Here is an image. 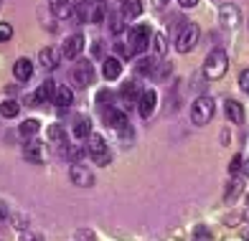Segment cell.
Returning <instances> with one entry per match:
<instances>
[{
	"label": "cell",
	"mask_w": 249,
	"mask_h": 241,
	"mask_svg": "<svg viewBox=\"0 0 249 241\" xmlns=\"http://www.w3.org/2000/svg\"><path fill=\"white\" fill-rule=\"evenodd\" d=\"M224 114H226V120L234 122V124H242L244 122V107L236 99H226L224 102Z\"/></svg>",
	"instance_id": "d6986e66"
},
{
	"label": "cell",
	"mask_w": 249,
	"mask_h": 241,
	"mask_svg": "<svg viewBox=\"0 0 249 241\" xmlns=\"http://www.w3.org/2000/svg\"><path fill=\"white\" fill-rule=\"evenodd\" d=\"M226 71H229V56L221 49H213L206 56V64H203V76H206L209 82H219V79L226 76Z\"/></svg>",
	"instance_id": "7a4b0ae2"
},
{
	"label": "cell",
	"mask_w": 249,
	"mask_h": 241,
	"mask_svg": "<svg viewBox=\"0 0 249 241\" xmlns=\"http://www.w3.org/2000/svg\"><path fill=\"white\" fill-rule=\"evenodd\" d=\"M178 5H180V8H196L198 0H178Z\"/></svg>",
	"instance_id": "60d3db41"
},
{
	"label": "cell",
	"mask_w": 249,
	"mask_h": 241,
	"mask_svg": "<svg viewBox=\"0 0 249 241\" xmlns=\"http://www.w3.org/2000/svg\"><path fill=\"white\" fill-rule=\"evenodd\" d=\"M89 135H92V120L89 117H76L74 120V137L84 142Z\"/></svg>",
	"instance_id": "603a6c76"
},
{
	"label": "cell",
	"mask_w": 249,
	"mask_h": 241,
	"mask_svg": "<svg viewBox=\"0 0 249 241\" xmlns=\"http://www.w3.org/2000/svg\"><path fill=\"white\" fill-rule=\"evenodd\" d=\"M71 102H74V91H71V86H66V84H56V91H53V104H56V107H71Z\"/></svg>",
	"instance_id": "44dd1931"
},
{
	"label": "cell",
	"mask_w": 249,
	"mask_h": 241,
	"mask_svg": "<svg viewBox=\"0 0 249 241\" xmlns=\"http://www.w3.org/2000/svg\"><path fill=\"white\" fill-rule=\"evenodd\" d=\"M71 82L76 84V86H89L94 82V66H92V61H79L76 66H74V71H71Z\"/></svg>",
	"instance_id": "30bf717a"
},
{
	"label": "cell",
	"mask_w": 249,
	"mask_h": 241,
	"mask_svg": "<svg viewBox=\"0 0 249 241\" xmlns=\"http://www.w3.org/2000/svg\"><path fill=\"white\" fill-rule=\"evenodd\" d=\"M43 155H46V153H43V142L33 140V137L23 145V157L28 160V163H36V165L43 163Z\"/></svg>",
	"instance_id": "ac0fdd59"
},
{
	"label": "cell",
	"mask_w": 249,
	"mask_h": 241,
	"mask_svg": "<svg viewBox=\"0 0 249 241\" xmlns=\"http://www.w3.org/2000/svg\"><path fill=\"white\" fill-rule=\"evenodd\" d=\"M155 59H153V56H140V59H138V64H135V71H138V76H153V69H155Z\"/></svg>",
	"instance_id": "d4e9b609"
},
{
	"label": "cell",
	"mask_w": 249,
	"mask_h": 241,
	"mask_svg": "<svg viewBox=\"0 0 249 241\" xmlns=\"http://www.w3.org/2000/svg\"><path fill=\"white\" fill-rule=\"evenodd\" d=\"M53 91H56V84L51 82V79H46L38 89H36V102H53Z\"/></svg>",
	"instance_id": "484cf974"
},
{
	"label": "cell",
	"mask_w": 249,
	"mask_h": 241,
	"mask_svg": "<svg viewBox=\"0 0 249 241\" xmlns=\"http://www.w3.org/2000/svg\"><path fill=\"white\" fill-rule=\"evenodd\" d=\"M84 239H87V241H92L94 234H92V231H76V241H84Z\"/></svg>",
	"instance_id": "ab89813d"
},
{
	"label": "cell",
	"mask_w": 249,
	"mask_h": 241,
	"mask_svg": "<svg viewBox=\"0 0 249 241\" xmlns=\"http://www.w3.org/2000/svg\"><path fill=\"white\" fill-rule=\"evenodd\" d=\"M13 38V26H10V23H0V43H5V41H10Z\"/></svg>",
	"instance_id": "836d02e7"
},
{
	"label": "cell",
	"mask_w": 249,
	"mask_h": 241,
	"mask_svg": "<svg viewBox=\"0 0 249 241\" xmlns=\"http://www.w3.org/2000/svg\"><path fill=\"white\" fill-rule=\"evenodd\" d=\"M142 10H145V3H142V0H122V3H120V13H122L124 20L140 18Z\"/></svg>",
	"instance_id": "2e32d148"
},
{
	"label": "cell",
	"mask_w": 249,
	"mask_h": 241,
	"mask_svg": "<svg viewBox=\"0 0 249 241\" xmlns=\"http://www.w3.org/2000/svg\"><path fill=\"white\" fill-rule=\"evenodd\" d=\"M38 130H41V122L38 120H23V124H20V135H23V137L38 135Z\"/></svg>",
	"instance_id": "f1b7e54d"
},
{
	"label": "cell",
	"mask_w": 249,
	"mask_h": 241,
	"mask_svg": "<svg viewBox=\"0 0 249 241\" xmlns=\"http://www.w3.org/2000/svg\"><path fill=\"white\" fill-rule=\"evenodd\" d=\"M155 104H158L155 89H142V91H140V97H138V102H135V107H138V114H140L142 120H148L150 114L155 112Z\"/></svg>",
	"instance_id": "9c48e42d"
},
{
	"label": "cell",
	"mask_w": 249,
	"mask_h": 241,
	"mask_svg": "<svg viewBox=\"0 0 249 241\" xmlns=\"http://www.w3.org/2000/svg\"><path fill=\"white\" fill-rule=\"evenodd\" d=\"M165 5H168V0H153V8H158V10L165 8Z\"/></svg>",
	"instance_id": "b9f144b4"
},
{
	"label": "cell",
	"mask_w": 249,
	"mask_h": 241,
	"mask_svg": "<svg viewBox=\"0 0 249 241\" xmlns=\"http://www.w3.org/2000/svg\"><path fill=\"white\" fill-rule=\"evenodd\" d=\"M242 170H244V175L249 178V160H244V165H242Z\"/></svg>",
	"instance_id": "7bdbcfd3"
},
{
	"label": "cell",
	"mask_w": 249,
	"mask_h": 241,
	"mask_svg": "<svg viewBox=\"0 0 249 241\" xmlns=\"http://www.w3.org/2000/svg\"><path fill=\"white\" fill-rule=\"evenodd\" d=\"M120 94H122V99H124V109H127V107H132L135 102H138L140 91H138V86H135V82H124L122 89H120Z\"/></svg>",
	"instance_id": "cb8c5ba5"
},
{
	"label": "cell",
	"mask_w": 249,
	"mask_h": 241,
	"mask_svg": "<svg viewBox=\"0 0 249 241\" xmlns=\"http://www.w3.org/2000/svg\"><path fill=\"white\" fill-rule=\"evenodd\" d=\"M38 61H41V66L46 69V71H56V69L61 66V49H53V46H46V49H41Z\"/></svg>",
	"instance_id": "7c38bea8"
},
{
	"label": "cell",
	"mask_w": 249,
	"mask_h": 241,
	"mask_svg": "<svg viewBox=\"0 0 249 241\" xmlns=\"http://www.w3.org/2000/svg\"><path fill=\"white\" fill-rule=\"evenodd\" d=\"M64 153H66V157H69L71 163H84V157L89 155L82 140H79V142H69V145H66V150H64Z\"/></svg>",
	"instance_id": "7402d4cb"
},
{
	"label": "cell",
	"mask_w": 249,
	"mask_h": 241,
	"mask_svg": "<svg viewBox=\"0 0 249 241\" xmlns=\"http://www.w3.org/2000/svg\"><path fill=\"white\" fill-rule=\"evenodd\" d=\"M124 23H127V20L122 18V13H112V16H109V20H107V26H109V31L115 33V36H120L122 28H124Z\"/></svg>",
	"instance_id": "f546056e"
},
{
	"label": "cell",
	"mask_w": 249,
	"mask_h": 241,
	"mask_svg": "<svg viewBox=\"0 0 249 241\" xmlns=\"http://www.w3.org/2000/svg\"><path fill=\"white\" fill-rule=\"evenodd\" d=\"M122 74V61L117 56H105L102 59V76H105V82H117Z\"/></svg>",
	"instance_id": "4fadbf2b"
},
{
	"label": "cell",
	"mask_w": 249,
	"mask_h": 241,
	"mask_svg": "<svg viewBox=\"0 0 249 241\" xmlns=\"http://www.w3.org/2000/svg\"><path fill=\"white\" fill-rule=\"evenodd\" d=\"M115 51H117V59H120V61H122V59L127 61V59H132V56H135L132 49H130V43H120V41H117V43H115Z\"/></svg>",
	"instance_id": "d6a6232c"
},
{
	"label": "cell",
	"mask_w": 249,
	"mask_h": 241,
	"mask_svg": "<svg viewBox=\"0 0 249 241\" xmlns=\"http://www.w3.org/2000/svg\"><path fill=\"white\" fill-rule=\"evenodd\" d=\"M84 51V36L82 33H74V36H69L64 43H61V59H76L79 53Z\"/></svg>",
	"instance_id": "8fae6325"
},
{
	"label": "cell",
	"mask_w": 249,
	"mask_h": 241,
	"mask_svg": "<svg viewBox=\"0 0 249 241\" xmlns=\"http://www.w3.org/2000/svg\"><path fill=\"white\" fill-rule=\"evenodd\" d=\"M239 180H236V178H231L229 180V188H226V201H234V196H236V193H239Z\"/></svg>",
	"instance_id": "d590c367"
},
{
	"label": "cell",
	"mask_w": 249,
	"mask_h": 241,
	"mask_svg": "<svg viewBox=\"0 0 249 241\" xmlns=\"http://www.w3.org/2000/svg\"><path fill=\"white\" fill-rule=\"evenodd\" d=\"M18 241H46V239H43V234L28 231V228H26V231H20V239H18Z\"/></svg>",
	"instance_id": "e575fe53"
},
{
	"label": "cell",
	"mask_w": 249,
	"mask_h": 241,
	"mask_svg": "<svg viewBox=\"0 0 249 241\" xmlns=\"http://www.w3.org/2000/svg\"><path fill=\"white\" fill-rule=\"evenodd\" d=\"M13 76H16V82L26 84L28 79L33 76V61H31V59H26V56H20V59L13 64Z\"/></svg>",
	"instance_id": "e0dca14e"
},
{
	"label": "cell",
	"mask_w": 249,
	"mask_h": 241,
	"mask_svg": "<svg viewBox=\"0 0 249 241\" xmlns=\"http://www.w3.org/2000/svg\"><path fill=\"white\" fill-rule=\"evenodd\" d=\"M247 23H249V20H247Z\"/></svg>",
	"instance_id": "bcb514c9"
},
{
	"label": "cell",
	"mask_w": 249,
	"mask_h": 241,
	"mask_svg": "<svg viewBox=\"0 0 249 241\" xmlns=\"http://www.w3.org/2000/svg\"><path fill=\"white\" fill-rule=\"evenodd\" d=\"M171 74V64H165V61H158L155 64V69H153V76L150 79H155V82H163V79Z\"/></svg>",
	"instance_id": "4dcf8cb0"
},
{
	"label": "cell",
	"mask_w": 249,
	"mask_h": 241,
	"mask_svg": "<svg viewBox=\"0 0 249 241\" xmlns=\"http://www.w3.org/2000/svg\"><path fill=\"white\" fill-rule=\"evenodd\" d=\"M10 226H13L16 231H26V228H28V216L13 213V216H10Z\"/></svg>",
	"instance_id": "1f68e13d"
},
{
	"label": "cell",
	"mask_w": 249,
	"mask_h": 241,
	"mask_svg": "<svg viewBox=\"0 0 249 241\" xmlns=\"http://www.w3.org/2000/svg\"><path fill=\"white\" fill-rule=\"evenodd\" d=\"M247 208H249V193H247Z\"/></svg>",
	"instance_id": "ee69618b"
},
{
	"label": "cell",
	"mask_w": 249,
	"mask_h": 241,
	"mask_svg": "<svg viewBox=\"0 0 249 241\" xmlns=\"http://www.w3.org/2000/svg\"><path fill=\"white\" fill-rule=\"evenodd\" d=\"M153 49H155L158 56H165V51H168V33L165 31L153 33Z\"/></svg>",
	"instance_id": "4316f807"
},
{
	"label": "cell",
	"mask_w": 249,
	"mask_h": 241,
	"mask_svg": "<svg viewBox=\"0 0 249 241\" xmlns=\"http://www.w3.org/2000/svg\"><path fill=\"white\" fill-rule=\"evenodd\" d=\"M213 112H216V104H213L211 97H198L194 104H191V122L196 127H203L213 120Z\"/></svg>",
	"instance_id": "5b68a950"
},
{
	"label": "cell",
	"mask_w": 249,
	"mask_h": 241,
	"mask_svg": "<svg viewBox=\"0 0 249 241\" xmlns=\"http://www.w3.org/2000/svg\"><path fill=\"white\" fill-rule=\"evenodd\" d=\"M46 135H49V142L53 145V147H59V150H66V130H64V124H49V130H46Z\"/></svg>",
	"instance_id": "ffe728a7"
},
{
	"label": "cell",
	"mask_w": 249,
	"mask_h": 241,
	"mask_svg": "<svg viewBox=\"0 0 249 241\" xmlns=\"http://www.w3.org/2000/svg\"><path fill=\"white\" fill-rule=\"evenodd\" d=\"M201 41V28L196 23H180L176 33V51L178 53H191Z\"/></svg>",
	"instance_id": "3957f363"
},
{
	"label": "cell",
	"mask_w": 249,
	"mask_h": 241,
	"mask_svg": "<svg viewBox=\"0 0 249 241\" xmlns=\"http://www.w3.org/2000/svg\"><path fill=\"white\" fill-rule=\"evenodd\" d=\"M239 86L249 94V69H247V71H242V76H239Z\"/></svg>",
	"instance_id": "f35d334b"
},
{
	"label": "cell",
	"mask_w": 249,
	"mask_h": 241,
	"mask_svg": "<svg viewBox=\"0 0 249 241\" xmlns=\"http://www.w3.org/2000/svg\"><path fill=\"white\" fill-rule=\"evenodd\" d=\"M0 114H3V117H18V114H20V102L5 99L3 104H0Z\"/></svg>",
	"instance_id": "83f0119b"
},
{
	"label": "cell",
	"mask_w": 249,
	"mask_h": 241,
	"mask_svg": "<svg viewBox=\"0 0 249 241\" xmlns=\"http://www.w3.org/2000/svg\"><path fill=\"white\" fill-rule=\"evenodd\" d=\"M69 178H71L74 186H79V188H92L94 186V173H92V168L84 165V163H71Z\"/></svg>",
	"instance_id": "ba28073f"
},
{
	"label": "cell",
	"mask_w": 249,
	"mask_h": 241,
	"mask_svg": "<svg viewBox=\"0 0 249 241\" xmlns=\"http://www.w3.org/2000/svg\"><path fill=\"white\" fill-rule=\"evenodd\" d=\"M87 153H89V157H92L97 165H109L112 163V153H109V147H107V142H105L102 135L92 132L87 137Z\"/></svg>",
	"instance_id": "8992f818"
},
{
	"label": "cell",
	"mask_w": 249,
	"mask_h": 241,
	"mask_svg": "<svg viewBox=\"0 0 249 241\" xmlns=\"http://www.w3.org/2000/svg\"><path fill=\"white\" fill-rule=\"evenodd\" d=\"M219 18H221V23L226 28H236V26H239V20H242V10L236 5H231V3H226V5L219 8Z\"/></svg>",
	"instance_id": "5bb4252c"
},
{
	"label": "cell",
	"mask_w": 249,
	"mask_h": 241,
	"mask_svg": "<svg viewBox=\"0 0 249 241\" xmlns=\"http://www.w3.org/2000/svg\"><path fill=\"white\" fill-rule=\"evenodd\" d=\"M0 8H3V0H0Z\"/></svg>",
	"instance_id": "f6af8a7d"
},
{
	"label": "cell",
	"mask_w": 249,
	"mask_h": 241,
	"mask_svg": "<svg viewBox=\"0 0 249 241\" xmlns=\"http://www.w3.org/2000/svg\"><path fill=\"white\" fill-rule=\"evenodd\" d=\"M10 219V208H8V203L5 201H0V224L8 221Z\"/></svg>",
	"instance_id": "74e56055"
},
{
	"label": "cell",
	"mask_w": 249,
	"mask_h": 241,
	"mask_svg": "<svg viewBox=\"0 0 249 241\" xmlns=\"http://www.w3.org/2000/svg\"><path fill=\"white\" fill-rule=\"evenodd\" d=\"M242 165H244V157H242V155H234V157H231V163H229V173L236 175V173L242 170Z\"/></svg>",
	"instance_id": "8d00e7d4"
},
{
	"label": "cell",
	"mask_w": 249,
	"mask_h": 241,
	"mask_svg": "<svg viewBox=\"0 0 249 241\" xmlns=\"http://www.w3.org/2000/svg\"><path fill=\"white\" fill-rule=\"evenodd\" d=\"M130 41V49H132V53L135 56H142L145 51H148V46L153 43V31H150V26H145V23H138V26H132L130 28V36H127Z\"/></svg>",
	"instance_id": "277c9868"
},
{
	"label": "cell",
	"mask_w": 249,
	"mask_h": 241,
	"mask_svg": "<svg viewBox=\"0 0 249 241\" xmlns=\"http://www.w3.org/2000/svg\"><path fill=\"white\" fill-rule=\"evenodd\" d=\"M49 5H51V13L56 18L66 20V18H71L74 8H76V0H49Z\"/></svg>",
	"instance_id": "9a60e30c"
},
{
	"label": "cell",
	"mask_w": 249,
	"mask_h": 241,
	"mask_svg": "<svg viewBox=\"0 0 249 241\" xmlns=\"http://www.w3.org/2000/svg\"><path fill=\"white\" fill-rule=\"evenodd\" d=\"M102 117H105V124H107V127H112L115 132H120V135H132L124 109H117V107H102Z\"/></svg>",
	"instance_id": "52a82bcc"
},
{
	"label": "cell",
	"mask_w": 249,
	"mask_h": 241,
	"mask_svg": "<svg viewBox=\"0 0 249 241\" xmlns=\"http://www.w3.org/2000/svg\"><path fill=\"white\" fill-rule=\"evenodd\" d=\"M107 18V3L105 0H84V3H79L71 13V23L79 26V23H102Z\"/></svg>",
	"instance_id": "6da1fadb"
}]
</instances>
